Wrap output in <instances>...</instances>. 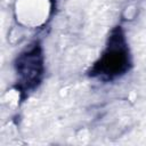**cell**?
I'll return each instance as SVG.
<instances>
[{
	"label": "cell",
	"instance_id": "obj_2",
	"mask_svg": "<svg viewBox=\"0 0 146 146\" xmlns=\"http://www.w3.org/2000/svg\"><path fill=\"white\" fill-rule=\"evenodd\" d=\"M15 83L21 102L29 98L41 86L46 74V56L40 40L32 41L14 59Z\"/></svg>",
	"mask_w": 146,
	"mask_h": 146
},
{
	"label": "cell",
	"instance_id": "obj_1",
	"mask_svg": "<svg viewBox=\"0 0 146 146\" xmlns=\"http://www.w3.org/2000/svg\"><path fill=\"white\" fill-rule=\"evenodd\" d=\"M133 66V57L121 24L111 29L98 58L87 71V75L103 83L115 82L125 76Z\"/></svg>",
	"mask_w": 146,
	"mask_h": 146
}]
</instances>
